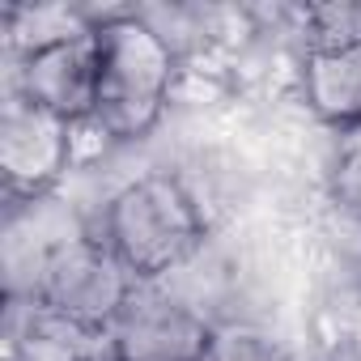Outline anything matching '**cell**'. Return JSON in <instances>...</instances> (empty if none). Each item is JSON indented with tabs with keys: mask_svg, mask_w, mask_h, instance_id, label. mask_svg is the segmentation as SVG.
Returning a JSON list of instances; mask_svg holds the SVG:
<instances>
[{
	"mask_svg": "<svg viewBox=\"0 0 361 361\" xmlns=\"http://www.w3.org/2000/svg\"><path fill=\"white\" fill-rule=\"evenodd\" d=\"M123 259L136 281H166L178 272L204 238V217L196 196L170 174H145L123 183L102 204V226L85 230Z\"/></svg>",
	"mask_w": 361,
	"mask_h": 361,
	"instance_id": "1",
	"label": "cell"
},
{
	"mask_svg": "<svg viewBox=\"0 0 361 361\" xmlns=\"http://www.w3.org/2000/svg\"><path fill=\"white\" fill-rule=\"evenodd\" d=\"M98 51L102 77L94 119L115 140H136L161 119L178 81V60L136 13H115L98 22Z\"/></svg>",
	"mask_w": 361,
	"mask_h": 361,
	"instance_id": "2",
	"label": "cell"
},
{
	"mask_svg": "<svg viewBox=\"0 0 361 361\" xmlns=\"http://www.w3.org/2000/svg\"><path fill=\"white\" fill-rule=\"evenodd\" d=\"M136 285L140 281L123 268V259L115 251H106L102 243L81 234V238H73L47 255L39 302L64 319H77L85 327L106 331L119 319V310Z\"/></svg>",
	"mask_w": 361,
	"mask_h": 361,
	"instance_id": "3",
	"label": "cell"
},
{
	"mask_svg": "<svg viewBox=\"0 0 361 361\" xmlns=\"http://www.w3.org/2000/svg\"><path fill=\"white\" fill-rule=\"evenodd\" d=\"M9 77H5V98H26L30 106L77 123L90 119L98 106V77H102V51H98V30L81 35L73 43L47 47L39 56H18L5 51Z\"/></svg>",
	"mask_w": 361,
	"mask_h": 361,
	"instance_id": "4",
	"label": "cell"
},
{
	"mask_svg": "<svg viewBox=\"0 0 361 361\" xmlns=\"http://www.w3.org/2000/svg\"><path fill=\"white\" fill-rule=\"evenodd\" d=\"M115 361H200L213 331L161 281H140L106 327Z\"/></svg>",
	"mask_w": 361,
	"mask_h": 361,
	"instance_id": "5",
	"label": "cell"
},
{
	"mask_svg": "<svg viewBox=\"0 0 361 361\" xmlns=\"http://www.w3.org/2000/svg\"><path fill=\"white\" fill-rule=\"evenodd\" d=\"M0 166H5L9 192L43 196L64 170H73L68 123L30 106L26 98H5V115H0Z\"/></svg>",
	"mask_w": 361,
	"mask_h": 361,
	"instance_id": "6",
	"label": "cell"
},
{
	"mask_svg": "<svg viewBox=\"0 0 361 361\" xmlns=\"http://www.w3.org/2000/svg\"><path fill=\"white\" fill-rule=\"evenodd\" d=\"M302 94L319 119L336 128L361 123V47L336 56H306Z\"/></svg>",
	"mask_w": 361,
	"mask_h": 361,
	"instance_id": "7",
	"label": "cell"
},
{
	"mask_svg": "<svg viewBox=\"0 0 361 361\" xmlns=\"http://www.w3.org/2000/svg\"><path fill=\"white\" fill-rule=\"evenodd\" d=\"M298 35L306 56H336L361 47V0H327L298 9Z\"/></svg>",
	"mask_w": 361,
	"mask_h": 361,
	"instance_id": "8",
	"label": "cell"
},
{
	"mask_svg": "<svg viewBox=\"0 0 361 361\" xmlns=\"http://www.w3.org/2000/svg\"><path fill=\"white\" fill-rule=\"evenodd\" d=\"M327 188H331V200L340 204V213L361 221V123L340 128V136L331 140Z\"/></svg>",
	"mask_w": 361,
	"mask_h": 361,
	"instance_id": "9",
	"label": "cell"
},
{
	"mask_svg": "<svg viewBox=\"0 0 361 361\" xmlns=\"http://www.w3.org/2000/svg\"><path fill=\"white\" fill-rule=\"evenodd\" d=\"M209 357L213 361H285L281 344L251 327V323H230V327H217L213 340H209Z\"/></svg>",
	"mask_w": 361,
	"mask_h": 361,
	"instance_id": "10",
	"label": "cell"
},
{
	"mask_svg": "<svg viewBox=\"0 0 361 361\" xmlns=\"http://www.w3.org/2000/svg\"><path fill=\"white\" fill-rule=\"evenodd\" d=\"M111 361H115V357H111Z\"/></svg>",
	"mask_w": 361,
	"mask_h": 361,
	"instance_id": "11",
	"label": "cell"
}]
</instances>
